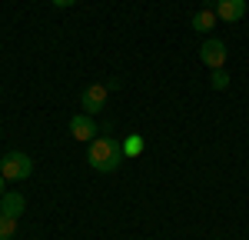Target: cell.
I'll return each mask as SVG.
<instances>
[{
    "mask_svg": "<svg viewBox=\"0 0 249 240\" xmlns=\"http://www.w3.org/2000/svg\"><path fill=\"white\" fill-rule=\"evenodd\" d=\"M70 134H73L77 140H83V143H90V140H96V120L90 117V114L70 117Z\"/></svg>",
    "mask_w": 249,
    "mask_h": 240,
    "instance_id": "5",
    "label": "cell"
},
{
    "mask_svg": "<svg viewBox=\"0 0 249 240\" xmlns=\"http://www.w3.org/2000/svg\"><path fill=\"white\" fill-rule=\"evenodd\" d=\"M3 180H7V177H0V197H3V194H7V190H3Z\"/></svg>",
    "mask_w": 249,
    "mask_h": 240,
    "instance_id": "13",
    "label": "cell"
},
{
    "mask_svg": "<svg viewBox=\"0 0 249 240\" xmlns=\"http://www.w3.org/2000/svg\"><path fill=\"white\" fill-rule=\"evenodd\" d=\"M213 90H226V87H230V74H226V70H223V67H219V70H213Z\"/></svg>",
    "mask_w": 249,
    "mask_h": 240,
    "instance_id": "11",
    "label": "cell"
},
{
    "mask_svg": "<svg viewBox=\"0 0 249 240\" xmlns=\"http://www.w3.org/2000/svg\"><path fill=\"white\" fill-rule=\"evenodd\" d=\"M87 163L93 167L96 174H113L116 167L123 163V143H116L110 137H96L87 147Z\"/></svg>",
    "mask_w": 249,
    "mask_h": 240,
    "instance_id": "1",
    "label": "cell"
},
{
    "mask_svg": "<svg viewBox=\"0 0 249 240\" xmlns=\"http://www.w3.org/2000/svg\"><path fill=\"white\" fill-rule=\"evenodd\" d=\"M50 3H53V7H73L77 0H50Z\"/></svg>",
    "mask_w": 249,
    "mask_h": 240,
    "instance_id": "12",
    "label": "cell"
},
{
    "mask_svg": "<svg viewBox=\"0 0 249 240\" xmlns=\"http://www.w3.org/2000/svg\"><path fill=\"white\" fill-rule=\"evenodd\" d=\"M30 174H34V160H30V154H23V150H10V154L0 157V177L27 180Z\"/></svg>",
    "mask_w": 249,
    "mask_h": 240,
    "instance_id": "2",
    "label": "cell"
},
{
    "mask_svg": "<svg viewBox=\"0 0 249 240\" xmlns=\"http://www.w3.org/2000/svg\"><path fill=\"white\" fill-rule=\"evenodd\" d=\"M23 210H27V197H23V194L7 190V194L0 197V217H14V220H17Z\"/></svg>",
    "mask_w": 249,
    "mask_h": 240,
    "instance_id": "7",
    "label": "cell"
},
{
    "mask_svg": "<svg viewBox=\"0 0 249 240\" xmlns=\"http://www.w3.org/2000/svg\"><path fill=\"white\" fill-rule=\"evenodd\" d=\"M216 10H199V14H193V30H196V34H210L213 27H216Z\"/></svg>",
    "mask_w": 249,
    "mask_h": 240,
    "instance_id": "8",
    "label": "cell"
},
{
    "mask_svg": "<svg viewBox=\"0 0 249 240\" xmlns=\"http://www.w3.org/2000/svg\"><path fill=\"white\" fill-rule=\"evenodd\" d=\"M226 43L223 40H203V47H199V60L210 67V70H219L223 63H226Z\"/></svg>",
    "mask_w": 249,
    "mask_h": 240,
    "instance_id": "4",
    "label": "cell"
},
{
    "mask_svg": "<svg viewBox=\"0 0 249 240\" xmlns=\"http://www.w3.org/2000/svg\"><path fill=\"white\" fill-rule=\"evenodd\" d=\"M14 234H17V220L0 217V240H14Z\"/></svg>",
    "mask_w": 249,
    "mask_h": 240,
    "instance_id": "10",
    "label": "cell"
},
{
    "mask_svg": "<svg viewBox=\"0 0 249 240\" xmlns=\"http://www.w3.org/2000/svg\"><path fill=\"white\" fill-rule=\"evenodd\" d=\"M107 94H110V90H107V83H90V87L80 94L83 114H90V117H93V114H100V110L107 107Z\"/></svg>",
    "mask_w": 249,
    "mask_h": 240,
    "instance_id": "3",
    "label": "cell"
},
{
    "mask_svg": "<svg viewBox=\"0 0 249 240\" xmlns=\"http://www.w3.org/2000/svg\"><path fill=\"white\" fill-rule=\"evenodd\" d=\"M143 154V137L140 134H130L123 140V157H140Z\"/></svg>",
    "mask_w": 249,
    "mask_h": 240,
    "instance_id": "9",
    "label": "cell"
},
{
    "mask_svg": "<svg viewBox=\"0 0 249 240\" xmlns=\"http://www.w3.org/2000/svg\"><path fill=\"white\" fill-rule=\"evenodd\" d=\"M216 17L223 23H236L246 17V0H216Z\"/></svg>",
    "mask_w": 249,
    "mask_h": 240,
    "instance_id": "6",
    "label": "cell"
}]
</instances>
